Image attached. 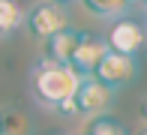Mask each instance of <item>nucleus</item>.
I'll use <instances>...</instances> for the list:
<instances>
[{
  "mask_svg": "<svg viewBox=\"0 0 147 135\" xmlns=\"http://www.w3.org/2000/svg\"><path fill=\"white\" fill-rule=\"evenodd\" d=\"M72 102H75V114L93 120V117H102V114L111 108V102H114V90L105 87L102 81H96V78H81V84H78Z\"/></svg>",
  "mask_w": 147,
  "mask_h": 135,
  "instance_id": "7ed1b4c3",
  "label": "nucleus"
},
{
  "mask_svg": "<svg viewBox=\"0 0 147 135\" xmlns=\"http://www.w3.org/2000/svg\"><path fill=\"white\" fill-rule=\"evenodd\" d=\"M24 24V9L18 0H0V36H9Z\"/></svg>",
  "mask_w": 147,
  "mask_h": 135,
  "instance_id": "6e6552de",
  "label": "nucleus"
},
{
  "mask_svg": "<svg viewBox=\"0 0 147 135\" xmlns=\"http://www.w3.org/2000/svg\"><path fill=\"white\" fill-rule=\"evenodd\" d=\"M135 75H138V63H135V57H126V54H114V51H108L90 78L102 81V84L111 87V90H117V87L132 84V81H135Z\"/></svg>",
  "mask_w": 147,
  "mask_h": 135,
  "instance_id": "39448f33",
  "label": "nucleus"
},
{
  "mask_svg": "<svg viewBox=\"0 0 147 135\" xmlns=\"http://www.w3.org/2000/svg\"><path fill=\"white\" fill-rule=\"evenodd\" d=\"M126 3V9H129V6H138V3H144V0H123Z\"/></svg>",
  "mask_w": 147,
  "mask_h": 135,
  "instance_id": "ddd939ff",
  "label": "nucleus"
},
{
  "mask_svg": "<svg viewBox=\"0 0 147 135\" xmlns=\"http://www.w3.org/2000/svg\"><path fill=\"white\" fill-rule=\"evenodd\" d=\"M81 3L87 12H93L99 18H123V12H126L123 0H81Z\"/></svg>",
  "mask_w": 147,
  "mask_h": 135,
  "instance_id": "1a4fd4ad",
  "label": "nucleus"
},
{
  "mask_svg": "<svg viewBox=\"0 0 147 135\" xmlns=\"http://www.w3.org/2000/svg\"><path fill=\"white\" fill-rule=\"evenodd\" d=\"M78 84H81V75H78L72 66L54 63V60H42L33 72V93L42 105H63L66 99L75 96Z\"/></svg>",
  "mask_w": 147,
  "mask_h": 135,
  "instance_id": "f257e3e1",
  "label": "nucleus"
},
{
  "mask_svg": "<svg viewBox=\"0 0 147 135\" xmlns=\"http://www.w3.org/2000/svg\"><path fill=\"white\" fill-rule=\"evenodd\" d=\"M105 42H108V51L135 57L144 48V27L135 18H114L108 33H105Z\"/></svg>",
  "mask_w": 147,
  "mask_h": 135,
  "instance_id": "20e7f679",
  "label": "nucleus"
},
{
  "mask_svg": "<svg viewBox=\"0 0 147 135\" xmlns=\"http://www.w3.org/2000/svg\"><path fill=\"white\" fill-rule=\"evenodd\" d=\"M0 135H30V120L21 111H3L0 114Z\"/></svg>",
  "mask_w": 147,
  "mask_h": 135,
  "instance_id": "9d476101",
  "label": "nucleus"
},
{
  "mask_svg": "<svg viewBox=\"0 0 147 135\" xmlns=\"http://www.w3.org/2000/svg\"><path fill=\"white\" fill-rule=\"evenodd\" d=\"M141 117L147 120V96H144V102H141Z\"/></svg>",
  "mask_w": 147,
  "mask_h": 135,
  "instance_id": "f8f14e48",
  "label": "nucleus"
},
{
  "mask_svg": "<svg viewBox=\"0 0 147 135\" xmlns=\"http://www.w3.org/2000/svg\"><path fill=\"white\" fill-rule=\"evenodd\" d=\"M24 24L36 39L48 42L51 36L69 30V15H66V6L54 3V0H45V3H36L33 9L24 15Z\"/></svg>",
  "mask_w": 147,
  "mask_h": 135,
  "instance_id": "f03ea898",
  "label": "nucleus"
},
{
  "mask_svg": "<svg viewBox=\"0 0 147 135\" xmlns=\"http://www.w3.org/2000/svg\"><path fill=\"white\" fill-rule=\"evenodd\" d=\"M87 135H129V132L123 129V123H120V120L102 114V117H93V120H90Z\"/></svg>",
  "mask_w": 147,
  "mask_h": 135,
  "instance_id": "9b49d317",
  "label": "nucleus"
},
{
  "mask_svg": "<svg viewBox=\"0 0 147 135\" xmlns=\"http://www.w3.org/2000/svg\"><path fill=\"white\" fill-rule=\"evenodd\" d=\"M78 36H81V33L72 30V27H69V30H63V33H57V36H51L48 42H45L48 60L69 66V57H72V51H75V45H78Z\"/></svg>",
  "mask_w": 147,
  "mask_h": 135,
  "instance_id": "0eeeda50",
  "label": "nucleus"
},
{
  "mask_svg": "<svg viewBox=\"0 0 147 135\" xmlns=\"http://www.w3.org/2000/svg\"><path fill=\"white\" fill-rule=\"evenodd\" d=\"M141 135H147V129H144V132H141Z\"/></svg>",
  "mask_w": 147,
  "mask_h": 135,
  "instance_id": "2eb2a0df",
  "label": "nucleus"
},
{
  "mask_svg": "<svg viewBox=\"0 0 147 135\" xmlns=\"http://www.w3.org/2000/svg\"><path fill=\"white\" fill-rule=\"evenodd\" d=\"M144 6H147V0H144Z\"/></svg>",
  "mask_w": 147,
  "mask_h": 135,
  "instance_id": "dca6fc26",
  "label": "nucleus"
},
{
  "mask_svg": "<svg viewBox=\"0 0 147 135\" xmlns=\"http://www.w3.org/2000/svg\"><path fill=\"white\" fill-rule=\"evenodd\" d=\"M54 3H60V6H69V3H72V0H54Z\"/></svg>",
  "mask_w": 147,
  "mask_h": 135,
  "instance_id": "4468645a",
  "label": "nucleus"
},
{
  "mask_svg": "<svg viewBox=\"0 0 147 135\" xmlns=\"http://www.w3.org/2000/svg\"><path fill=\"white\" fill-rule=\"evenodd\" d=\"M108 54V42L105 36H96V33H81L78 36V45L69 57V66L78 72L81 78H90L96 72V66L102 63V57Z\"/></svg>",
  "mask_w": 147,
  "mask_h": 135,
  "instance_id": "423d86ee",
  "label": "nucleus"
}]
</instances>
